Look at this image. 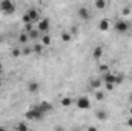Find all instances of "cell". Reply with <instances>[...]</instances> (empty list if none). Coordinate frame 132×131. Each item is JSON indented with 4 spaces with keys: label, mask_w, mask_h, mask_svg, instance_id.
<instances>
[{
    "label": "cell",
    "mask_w": 132,
    "mask_h": 131,
    "mask_svg": "<svg viewBox=\"0 0 132 131\" xmlns=\"http://www.w3.org/2000/svg\"><path fill=\"white\" fill-rule=\"evenodd\" d=\"M95 99L101 102V100L104 99V94H103V91H100V90H98V91H95Z\"/></svg>",
    "instance_id": "d4e9b609"
},
{
    "label": "cell",
    "mask_w": 132,
    "mask_h": 131,
    "mask_svg": "<svg viewBox=\"0 0 132 131\" xmlns=\"http://www.w3.org/2000/svg\"><path fill=\"white\" fill-rule=\"evenodd\" d=\"M129 114H131V117H132V106L129 108Z\"/></svg>",
    "instance_id": "d590c367"
},
{
    "label": "cell",
    "mask_w": 132,
    "mask_h": 131,
    "mask_svg": "<svg viewBox=\"0 0 132 131\" xmlns=\"http://www.w3.org/2000/svg\"><path fill=\"white\" fill-rule=\"evenodd\" d=\"M0 9H2V12L3 14H12L14 11H15V5H14V2H11V0H2L0 2Z\"/></svg>",
    "instance_id": "3957f363"
},
{
    "label": "cell",
    "mask_w": 132,
    "mask_h": 131,
    "mask_svg": "<svg viewBox=\"0 0 132 131\" xmlns=\"http://www.w3.org/2000/svg\"><path fill=\"white\" fill-rule=\"evenodd\" d=\"M37 30H38V33L42 34H46V31L49 30V20L48 19H40L38 20V23H37Z\"/></svg>",
    "instance_id": "5b68a950"
},
{
    "label": "cell",
    "mask_w": 132,
    "mask_h": 131,
    "mask_svg": "<svg viewBox=\"0 0 132 131\" xmlns=\"http://www.w3.org/2000/svg\"><path fill=\"white\" fill-rule=\"evenodd\" d=\"M11 56L12 57H20L22 56V49L20 48H12L11 49Z\"/></svg>",
    "instance_id": "7402d4cb"
},
{
    "label": "cell",
    "mask_w": 132,
    "mask_h": 131,
    "mask_svg": "<svg viewBox=\"0 0 132 131\" xmlns=\"http://www.w3.org/2000/svg\"><path fill=\"white\" fill-rule=\"evenodd\" d=\"M72 131H83V130H80V128H72Z\"/></svg>",
    "instance_id": "e575fe53"
},
{
    "label": "cell",
    "mask_w": 132,
    "mask_h": 131,
    "mask_svg": "<svg viewBox=\"0 0 132 131\" xmlns=\"http://www.w3.org/2000/svg\"><path fill=\"white\" fill-rule=\"evenodd\" d=\"M60 39H62L63 42H69V40L72 39V35H71V33H68V31H63V33L60 34Z\"/></svg>",
    "instance_id": "d6986e66"
},
{
    "label": "cell",
    "mask_w": 132,
    "mask_h": 131,
    "mask_svg": "<svg viewBox=\"0 0 132 131\" xmlns=\"http://www.w3.org/2000/svg\"><path fill=\"white\" fill-rule=\"evenodd\" d=\"M43 116H45V114H42V111H40L37 106H34V108L28 110V111L25 113V117H26L28 120H42Z\"/></svg>",
    "instance_id": "6da1fadb"
},
{
    "label": "cell",
    "mask_w": 132,
    "mask_h": 131,
    "mask_svg": "<svg viewBox=\"0 0 132 131\" xmlns=\"http://www.w3.org/2000/svg\"><path fill=\"white\" fill-rule=\"evenodd\" d=\"M19 42H20V43H26V42H29L28 34H26V33H22L20 35H19Z\"/></svg>",
    "instance_id": "44dd1931"
},
{
    "label": "cell",
    "mask_w": 132,
    "mask_h": 131,
    "mask_svg": "<svg viewBox=\"0 0 132 131\" xmlns=\"http://www.w3.org/2000/svg\"><path fill=\"white\" fill-rule=\"evenodd\" d=\"M78 31H80V30H78V26H72V30H71V35H72V37H74V35H77Z\"/></svg>",
    "instance_id": "f1b7e54d"
},
{
    "label": "cell",
    "mask_w": 132,
    "mask_h": 131,
    "mask_svg": "<svg viewBox=\"0 0 132 131\" xmlns=\"http://www.w3.org/2000/svg\"><path fill=\"white\" fill-rule=\"evenodd\" d=\"M121 14H123V16H129V14H131V8H129V6L123 8V9H121Z\"/></svg>",
    "instance_id": "83f0119b"
},
{
    "label": "cell",
    "mask_w": 132,
    "mask_h": 131,
    "mask_svg": "<svg viewBox=\"0 0 132 131\" xmlns=\"http://www.w3.org/2000/svg\"><path fill=\"white\" fill-rule=\"evenodd\" d=\"M0 74H2V65H0Z\"/></svg>",
    "instance_id": "8d00e7d4"
},
{
    "label": "cell",
    "mask_w": 132,
    "mask_h": 131,
    "mask_svg": "<svg viewBox=\"0 0 132 131\" xmlns=\"http://www.w3.org/2000/svg\"><path fill=\"white\" fill-rule=\"evenodd\" d=\"M75 105H77L78 110H89L91 108V99L88 96H80L75 100Z\"/></svg>",
    "instance_id": "277c9868"
},
{
    "label": "cell",
    "mask_w": 132,
    "mask_h": 131,
    "mask_svg": "<svg viewBox=\"0 0 132 131\" xmlns=\"http://www.w3.org/2000/svg\"><path fill=\"white\" fill-rule=\"evenodd\" d=\"M98 69L103 72V74H106V72H109V66L108 65H104V63H101V65L98 66Z\"/></svg>",
    "instance_id": "cb8c5ba5"
},
{
    "label": "cell",
    "mask_w": 132,
    "mask_h": 131,
    "mask_svg": "<svg viewBox=\"0 0 132 131\" xmlns=\"http://www.w3.org/2000/svg\"><path fill=\"white\" fill-rule=\"evenodd\" d=\"M111 28V20L109 19H101L98 22V30L100 31H108Z\"/></svg>",
    "instance_id": "8fae6325"
},
{
    "label": "cell",
    "mask_w": 132,
    "mask_h": 131,
    "mask_svg": "<svg viewBox=\"0 0 132 131\" xmlns=\"http://www.w3.org/2000/svg\"><path fill=\"white\" fill-rule=\"evenodd\" d=\"M0 131H8V130H6L5 127H0Z\"/></svg>",
    "instance_id": "836d02e7"
},
{
    "label": "cell",
    "mask_w": 132,
    "mask_h": 131,
    "mask_svg": "<svg viewBox=\"0 0 132 131\" xmlns=\"http://www.w3.org/2000/svg\"><path fill=\"white\" fill-rule=\"evenodd\" d=\"M126 125H128L129 128H132V117H129V119L126 120Z\"/></svg>",
    "instance_id": "f546056e"
},
{
    "label": "cell",
    "mask_w": 132,
    "mask_h": 131,
    "mask_svg": "<svg viewBox=\"0 0 132 131\" xmlns=\"http://www.w3.org/2000/svg\"><path fill=\"white\" fill-rule=\"evenodd\" d=\"M101 86H103V80H101V79H92V80L89 82V88L94 90V91H98Z\"/></svg>",
    "instance_id": "30bf717a"
},
{
    "label": "cell",
    "mask_w": 132,
    "mask_h": 131,
    "mask_svg": "<svg viewBox=\"0 0 132 131\" xmlns=\"http://www.w3.org/2000/svg\"><path fill=\"white\" fill-rule=\"evenodd\" d=\"M22 54H25V56H28V54H32V48H29V46H25V48H23V51H22Z\"/></svg>",
    "instance_id": "484cf974"
},
{
    "label": "cell",
    "mask_w": 132,
    "mask_h": 131,
    "mask_svg": "<svg viewBox=\"0 0 132 131\" xmlns=\"http://www.w3.org/2000/svg\"><path fill=\"white\" fill-rule=\"evenodd\" d=\"M43 48H45V46H43L42 43H37V45H34V46H32V53H35V54H40V53L43 51Z\"/></svg>",
    "instance_id": "ffe728a7"
},
{
    "label": "cell",
    "mask_w": 132,
    "mask_h": 131,
    "mask_svg": "<svg viewBox=\"0 0 132 131\" xmlns=\"http://www.w3.org/2000/svg\"><path fill=\"white\" fill-rule=\"evenodd\" d=\"M86 131H98V130H97V127L91 125V127H88V130H86Z\"/></svg>",
    "instance_id": "4dcf8cb0"
},
{
    "label": "cell",
    "mask_w": 132,
    "mask_h": 131,
    "mask_svg": "<svg viewBox=\"0 0 132 131\" xmlns=\"http://www.w3.org/2000/svg\"><path fill=\"white\" fill-rule=\"evenodd\" d=\"M106 5H108V2H106V0H95V2H94V6H95L97 9H100V11H101V9H104V8H106Z\"/></svg>",
    "instance_id": "ac0fdd59"
},
{
    "label": "cell",
    "mask_w": 132,
    "mask_h": 131,
    "mask_svg": "<svg viewBox=\"0 0 132 131\" xmlns=\"http://www.w3.org/2000/svg\"><path fill=\"white\" fill-rule=\"evenodd\" d=\"M95 117H97V120H100V122H106L108 120V113L104 110H97L95 111Z\"/></svg>",
    "instance_id": "7c38bea8"
},
{
    "label": "cell",
    "mask_w": 132,
    "mask_h": 131,
    "mask_svg": "<svg viewBox=\"0 0 132 131\" xmlns=\"http://www.w3.org/2000/svg\"><path fill=\"white\" fill-rule=\"evenodd\" d=\"M40 40H42V45L43 46H51V43H52V37L49 34H43L40 37Z\"/></svg>",
    "instance_id": "5bb4252c"
},
{
    "label": "cell",
    "mask_w": 132,
    "mask_h": 131,
    "mask_svg": "<svg viewBox=\"0 0 132 131\" xmlns=\"http://www.w3.org/2000/svg\"><path fill=\"white\" fill-rule=\"evenodd\" d=\"M114 28H115V31L117 33H128L129 30H131V23L128 22V20H123V19H120V20H115V23H114Z\"/></svg>",
    "instance_id": "7a4b0ae2"
},
{
    "label": "cell",
    "mask_w": 132,
    "mask_h": 131,
    "mask_svg": "<svg viewBox=\"0 0 132 131\" xmlns=\"http://www.w3.org/2000/svg\"><path fill=\"white\" fill-rule=\"evenodd\" d=\"M25 14L28 16V19H29V22H31V23H35V22L38 23L40 17H38V11H37L35 8H29V9H28Z\"/></svg>",
    "instance_id": "52a82bcc"
},
{
    "label": "cell",
    "mask_w": 132,
    "mask_h": 131,
    "mask_svg": "<svg viewBox=\"0 0 132 131\" xmlns=\"http://www.w3.org/2000/svg\"><path fill=\"white\" fill-rule=\"evenodd\" d=\"M103 83H112L117 86V72H106L103 74Z\"/></svg>",
    "instance_id": "8992f818"
},
{
    "label": "cell",
    "mask_w": 132,
    "mask_h": 131,
    "mask_svg": "<svg viewBox=\"0 0 132 131\" xmlns=\"http://www.w3.org/2000/svg\"><path fill=\"white\" fill-rule=\"evenodd\" d=\"M103 85H104L106 91H114L115 90V85H112V83H103Z\"/></svg>",
    "instance_id": "4316f807"
},
{
    "label": "cell",
    "mask_w": 132,
    "mask_h": 131,
    "mask_svg": "<svg viewBox=\"0 0 132 131\" xmlns=\"http://www.w3.org/2000/svg\"><path fill=\"white\" fill-rule=\"evenodd\" d=\"M77 14H78V17H80L81 20H89V19H91V12H89V9H88L86 6L78 8V9H77Z\"/></svg>",
    "instance_id": "ba28073f"
},
{
    "label": "cell",
    "mask_w": 132,
    "mask_h": 131,
    "mask_svg": "<svg viewBox=\"0 0 132 131\" xmlns=\"http://www.w3.org/2000/svg\"><path fill=\"white\" fill-rule=\"evenodd\" d=\"M37 108L42 111V114H48L49 111H52V105L49 102H46V100H42V103H38Z\"/></svg>",
    "instance_id": "9c48e42d"
},
{
    "label": "cell",
    "mask_w": 132,
    "mask_h": 131,
    "mask_svg": "<svg viewBox=\"0 0 132 131\" xmlns=\"http://www.w3.org/2000/svg\"><path fill=\"white\" fill-rule=\"evenodd\" d=\"M26 88H28L29 93H37V91L40 90V85H38V82H29Z\"/></svg>",
    "instance_id": "9a60e30c"
},
{
    "label": "cell",
    "mask_w": 132,
    "mask_h": 131,
    "mask_svg": "<svg viewBox=\"0 0 132 131\" xmlns=\"http://www.w3.org/2000/svg\"><path fill=\"white\" fill-rule=\"evenodd\" d=\"M128 100H129V102H131V103H132V93H131V94H129V96H128Z\"/></svg>",
    "instance_id": "d6a6232c"
},
{
    "label": "cell",
    "mask_w": 132,
    "mask_h": 131,
    "mask_svg": "<svg viewBox=\"0 0 132 131\" xmlns=\"http://www.w3.org/2000/svg\"><path fill=\"white\" fill-rule=\"evenodd\" d=\"M15 131H29V127H28V123L26 122H17V125H15Z\"/></svg>",
    "instance_id": "e0dca14e"
},
{
    "label": "cell",
    "mask_w": 132,
    "mask_h": 131,
    "mask_svg": "<svg viewBox=\"0 0 132 131\" xmlns=\"http://www.w3.org/2000/svg\"><path fill=\"white\" fill-rule=\"evenodd\" d=\"M60 103H62V106H69V105L72 103V99H71V97H63Z\"/></svg>",
    "instance_id": "603a6c76"
},
{
    "label": "cell",
    "mask_w": 132,
    "mask_h": 131,
    "mask_svg": "<svg viewBox=\"0 0 132 131\" xmlns=\"http://www.w3.org/2000/svg\"><path fill=\"white\" fill-rule=\"evenodd\" d=\"M0 86H2V82H0Z\"/></svg>",
    "instance_id": "74e56055"
},
{
    "label": "cell",
    "mask_w": 132,
    "mask_h": 131,
    "mask_svg": "<svg viewBox=\"0 0 132 131\" xmlns=\"http://www.w3.org/2000/svg\"><path fill=\"white\" fill-rule=\"evenodd\" d=\"M26 34H28L29 40H35V39H40V37H42V34L38 33V30H37V28H34V30H31L29 33H26Z\"/></svg>",
    "instance_id": "2e32d148"
},
{
    "label": "cell",
    "mask_w": 132,
    "mask_h": 131,
    "mask_svg": "<svg viewBox=\"0 0 132 131\" xmlns=\"http://www.w3.org/2000/svg\"><path fill=\"white\" fill-rule=\"evenodd\" d=\"M54 131H65V128H63V127H55Z\"/></svg>",
    "instance_id": "1f68e13d"
},
{
    "label": "cell",
    "mask_w": 132,
    "mask_h": 131,
    "mask_svg": "<svg viewBox=\"0 0 132 131\" xmlns=\"http://www.w3.org/2000/svg\"><path fill=\"white\" fill-rule=\"evenodd\" d=\"M92 57H94L95 60H100V59L103 57V48H101V46H95V48L92 49Z\"/></svg>",
    "instance_id": "4fadbf2b"
}]
</instances>
